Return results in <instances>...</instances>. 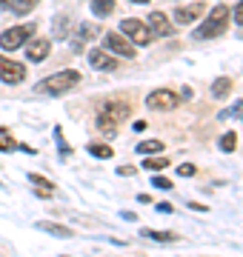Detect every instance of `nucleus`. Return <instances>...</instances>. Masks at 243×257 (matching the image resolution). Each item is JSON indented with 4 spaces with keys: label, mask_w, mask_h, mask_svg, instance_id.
I'll return each mask as SVG.
<instances>
[{
    "label": "nucleus",
    "mask_w": 243,
    "mask_h": 257,
    "mask_svg": "<svg viewBox=\"0 0 243 257\" xmlns=\"http://www.w3.org/2000/svg\"><path fill=\"white\" fill-rule=\"evenodd\" d=\"M129 114H132L129 103H123V100H106L100 106V111H97V128H100L103 135L114 138V135H117V123H123Z\"/></svg>",
    "instance_id": "f257e3e1"
},
{
    "label": "nucleus",
    "mask_w": 243,
    "mask_h": 257,
    "mask_svg": "<svg viewBox=\"0 0 243 257\" xmlns=\"http://www.w3.org/2000/svg\"><path fill=\"white\" fill-rule=\"evenodd\" d=\"M77 83H80V72L66 69V72H55V74H49V77H43V80L35 86V92H38V94H49V97H60V94L72 92Z\"/></svg>",
    "instance_id": "f03ea898"
},
{
    "label": "nucleus",
    "mask_w": 243,
    "mask_h": 257,
    "mask_svg": "<svg viewBox=\"0 0 243 257\" xmlns=\"http://www.w3.org/2000/svg\"><path fill=\"white\" fill-rule=\"evenodd\" d=\"M229 20H232V9H229L226 3H220V6H215V9L203 18V23L197 26L195 37L197 40H212V37L223 35L226 29H229Z\"/></svg>",
    "instance_id": "7ed1b4c3"
},
{
    "label": "nucleus",
    "mask_w": 243,
    "mask_h": 257,
    "mask_svg": "<svg viewBox=\"0 0 243 257\" xmlns=\"http://www.w3.org/2000/svg\"><path fill=\"white\" fill-rule=\"evenodd\" d=\"M35 23H20V26H12L6 29L3 35H0V49H6V52H12V49H20L26 46L29 40H32V35H35Z\"/></svg>",
    "instance_id": "20e7f679"
},
{
    "label": "nucleus",
    "mask_w": 243,
    "mask_h": 257,
    "mask_svg": "<svg viewBox=\"0 0 243 257\" xmlns=\"http://www.w3.org/2000/svg\"><path fill=\"white\" fill-rule=\"evenodd\" d=\"M120 35L126 37V40H132L135 46H149L152 43V29L143 23V20H138V18H126L120 23Z\"/></svg>",
    "instance_id": "39448f33"
},
{
    "label": "nucleus",
    "mask_w": 243,
    "mask_h": 257,
    "mask_svg": "<svg viewBox=\"0 0 243 257\" xmlns=\"http://www.w3.org/2000/svg\"><path fill=\"white\" fill-rule=\"evenodd\" d=\"M146 106L155 111H172L180 106V94H175L172 89H155V92L146 97Z\"/></svg>",
    "instance_id": "423d86ee"
},
{
    "label": "nucleus",
    "mask_w": 243,
    "mask_h": 257,
    "mask_svg": "<svg viewBox=\"0 0 243 257\" xmlns=\"http://www.w3.org/2000/svg\"><path fill=\"white\" fill-rule=\"evenodd\" d=\"M0 80L15 86V83H23L26 80V66L18 63V60H9V57L0 55Z\"/></svg>",
    "instance_id": "0eeeda50"
},
{
    "label": "nucleus",
    "mask_w": 243,
    "mask_h": 257,
    "mask_svg": "<svg viewBox=\"0 0 243 257\" xmlns=\"http://www.w3.org/2000/svg\"><path fill=\"white\" fill-rule=\"evenodd\" d=\"M103 43H106V49H109L112 55H120V57H135L138 55V52H135V43L126 40L120 32H109V35L103 37Z\"/></svg>",
    "instance_id": "6e6552de"
},
{
    "label": "nucleus",
    "mask_w": 243,
    "mask_h": 257,
    "mask_svg": "<svg viewBox=\"0 0 243 257\" xmlns=\"http://www.w3.org/2000/svg\"><path fill=\"white\" fill-rule=\"evenodd\" d=\"M49 52H52V43H49L46 37H35V40H29V46H26L29 63H43L49 57Z\"/></svg>",
    "instance_id": "1a4fd4ad"
},
{
    "label": "nucleus",
    "mask_w": 243,
    "mask_h": 257,
    "mask_svg": "<svg viewBox=\"0 0 243 257\" xmlns=\"http://www.w3.org/2000/svg\"><path fill=\"white\" fill-rule=\"evenodd\" d=\"M89 63L94 69H100V72H114L117 69V60L109 52H103V49H89Z\"/></svg>",
    "instance_id": "9d476101"
},
{
    "label": "nucleus",
    "mask_w": 243,
    "mask_h": 257,
    "mask_svg": "<svg viewBox=\"0 0 243 257\" xmlns=\"http://www.w3.org/2000/svg\"><path fill=\"white\" fill-rule=\"evenodd\" d=\"M149 29H152V35H160V37L175 35V26L169 23V18L163 15V12H152L149 15Z\"/></svg>",
    "instance_id": "9b49d317"
},
{
    "label": "nucleus",
    "mask_w": 243,
    "mask_h": 257,
    "mask_svg": "<svg viewBox=\"0 0 243 257\" xmlns=\"http://www.w3.org/2000/svg\"><path fill=\"white\" fill-rule=\"evenodd\" d=\"M203 18V3H189V6H180L175 9V20H178L180 26H186V23H195V20Z\"/></svg>",
    "instance_id": "f8f14e48"
},
{
    "label": "nucleus",
    "mask_w": 243,
    "mask_h": 257,
    "mask_svg": "<svg viewBox=\"0 0 243 257\" xmlns=\"http://www.w3.org/2000/svg\"><path fill=\"white\" fill-rule=\"evenodd\" d=\"M141 237H149L155 240V243H175V240H180L178 231H158V229H143Z\"/></svg>",
    "instance_id": "ddd939ff"
},
{
    "label": "nucleus",
    "mask_w": 243,
    "mask_h": 257,
    "mask_svg": "<svg viewBox=\"0 0 243 257\" xmlns=\"http://www.w3.org/2000/svg\"><path fill=\"white\" fill-rule=\"evenodd\" d=\"M29 180L38 186V192H35L38 197H52V194H55V186L49 183V180H46L43 175H38V172H32V175H29Z\"/></svg>",
    "instance_id": "4468645a"
},
{
    "label": "nucleus",
    "mask_w": 243,
    "mask_h": 257,
    "mask_svg": "<svg viewBox=\"0 0 243 257\" xmlns=\"http://www.w3.org/2000/svg\"><path fill=\"white\" fill-rule=\"evenodd\" d=\"M38 229L46 231V234H55V237H72V229H66V226H60V223H52V220H40Z\"/></svg>",
    "instance_id": "2eb2a0df"
},
{
    "label": "nucleus",
    "mask_w": 243,
    "mask_h": 257,
    "mask_svg": "<svg viewBox=\"0 0 243 257\" xmlns=\"http://www.w3.org/2000/svg\"><path fill=\"white\" fill-rule=\"evenodd\" d=\"M92 12L94 18H109L114 12V0H92Z\"/></svg>",
    "instance_id": "dca6fc26"
},
{
    "label": "nucleus",
    "mask_w": 243,
    "mask_h": 257,
    "mask_svg": "<svg viewBox=\"0 0 243 257\" xmlns=\"http://www.w3.org/2000/svg\"><path fill=\"white\" fill-rule=\"evenodd\" d=\"M89 155H94L97 160H109V157L114 155V149L112 146H106V143H89Z\"/></svg>",
    "instance_id": "f3484780"
},
{
    "label": "nucleus",
    "mask_w": 243,
    "mask_h": 257,
    "mask_svg": "<svg viewBox=\"0 0 243 257\" xmlns=\"http://www.w3.org/2000/svg\"><path fill=\"white\" fill-rule=\"evenodd\" d=\"M229 92H232V80H229V77H217V80L212 83V94H215V97H226Z\"/></svg>",
    "instance_id": "a211bd4d"
},
{
    "label": "nucleus",
    "mask_w": 243,
    "mask_h": 257,
    "mask_svg": "<svg viewBox=\"0 0 243 257\" xmlns=\"http://www.w3.org/2000/svg\"><path fill=\"white\" fill-rule=\"evenodd\" d=\"M138 152L141 155H160L163 152V143L160 140H143V143H138Z\"/></svg>",
    "instance_id": "6ab92c4d"
},
{
    "label": "nucleus",
    "mask_w": 243,
    "mask_h": 257,
    "mask_svg": "<svg viewBox=\"0 0 243 257\" xmlns=\"http://www.w3.org/2000/svg\"><path fill=\"white\" fill-rule=\"evenodd\" d=\"M35 6H38V0H12L9 12H15V15H29Z\"/></svg>",
    "instance_id": "aec40b11"
},
{
    "label": "nucleus",
    "mask_w": 243,
    "mask_h": 257,
    "mask_svg": "<svg viewBox=\"0 0 243 257\" xmlns=\"http://www.w3.org/2000/svg\"><path fill=\"white\" fill-rule=\"evenodd\" d=\"M15 149H20V143L9 138L6 128H0V152H15Z\"/></svg>",
    "instance_id": "412c9836"
},
{
    "label": "nucleus",
    "mask_w": 243,
    "mask_h": 257,
    "mask_svg": "<svg viewBox=\"0 0 243 257\" xmlns=\"http://www.w3.org/2000/svg\"><path fill=\"white\" fill-rule=\"evenodd\" d=\"M169 160L166 157H146L143 160V169H152V172H160V169H166Z\"/></svg>",
    "instance_id": "4be33fe9"
},
{
    "label": "nucleus",
    "mask_w": 243,
    "mask_h": 257,
    "mask_svg": "<svg viewBox=\"0 0 243 257\" xmlns=\"http://www.w3.org/2000/svg\"><path fill=\"white\" fill-rule=\"evenodd\" d=\"M97 35H100V26H97V23H83V26H80V37H83V40H94Z\"/></svg>",
    "instance_id": "5701e85b"
},
{
    "label": "nucleus",
    "mask_w": 243,
    "mask_h": 257,
    "mask_svg": "<svg viewBox=\"0 0 243 257\" xmlns=\"http://www.w3.org/2000/svg\"><path fill=\"white\" fill-rule=\"evenodd\" d=\"M234 143H237V135H234V132H226L223 138H220V149H223L226 155L234 152Z\"/></svg>",
    "instance_id": "b1692460"
},
{
    "label": "nucleus",
    "mask_w": 243,
    "mask_h": 257,
    "mask_svg": "<svg viewBox=\"0 0 243 257\" xmlns=\"http://www.w3.org/2000/svg\"><path fill=\"white\" fill-rule=\"evenodd\" d=\"M66 29H69V20H66L63 15H57V18H55V37H57V40H63V37H66Z\"/></svg>",
    "instance_id": "393cba45"
},
{
    "label": "nucleus",
    "mask_w": 243,
    "mask_h": 257,
    "mask_svg": "<svg viewBox=\"0 0 243 257\" xmlns=\"http://www.w3.org/2000/svg\"><path fill=\"white\" fill-rule=\"evenodd\" d=\"M240 111H243V100H237L234 106H229V109H223V111H220L217 117H220V120H229V117H234V114H240Z\"/></svg>",
    "instance_id": "a878e982"
},
{
    "label": "nucleus",
    "mask_w": 243,
    "mask_h": 257,
    "mask_svg": "<svg viewBox=\"0 0 243 257\" xmlns=\"http://www.w3.org/2000/svg\"><path fill=\"white\" fill-rule=\"evenodd\" d=\"M152 186H155V189L169 192V189H172V180H169V177H163V175H155V177H152Z\"/></svg>",
    "instance_id": "bb28decb"
},
{
    "label": "nucleus",
    "mask_w": 243,
    "mask_h": 257,
    "mask_svg": "<svg viewBox=\"0 0 243 257\" xmlns=\"http://www.w3.org/2000/svg\"><path fill=\"white\" fill-rule=\"evenodd\" d=\"M178 175H180V177H195V175H197V166H195V163H183V166L178 169Z\"/></svg>",
    "instance_id": "cd10ccee"
},
{
    "label": "nucleus",
    "mask_w": 243,
    "mask_h": 257,
    "mask_svg": "<svg viewBox=\"0 0 243 257\" xmlns=\"http://www.w3.org/2000/svg\"><path fill=\"white\" fill-rule=\"evenodd\" d=\"M55 138H57V143H60V155H72V149L66 146V140H63V132H60V128H55Z\"/></svg>",
    "instance_id": "c85d7f7f"
},
{
    "label": "nucleus",
    "mask_w": 243,
    "mask_h": 257,
    "mask_svg": "<svg viewBox=\"0 0 243 257\" xmlns=\"http://www.w3.org/2000/svg\"><path fill=\"white\" fill-rule=\"evenodd\" d=\"M232 18H234V23H240V26H243V0L232 9Z\"/></svg>",
    "instance_id": "c756f323"
},
{
    "label": "nucleus",
    "mask_w": 243,
    "mask_h": 257,
    "mask_svg": "<svg viewBox=\"0 0 243 257\" xmlns=\"http://www.w3.org/2000/svg\"><path fill=\"white\" fill-rule=\"evenodd\" d=\"M117 175H123V177L135 175V166H120V169H117Z\"/></svg>",
    "instance_id": "7c9ffc66"
},
{
    "label": "nucleus",
    "mask_w": 243,
    "mask_h": 257,
    "mask_svg": "<svg viewBox=\"0 0 243 257\" xmlns=\"http://www.w3.org/2000/svg\"><path fill=\"white\" fill-rule=\"evenodd\" d=\"M158 211L160 214H169L172 211V203H158Z\"/></svg>",
    "instance_id": "2f4dec72"
},
{
    "label": "nucleus",
    "mask_w": 243,
    "mask_h": 257,
    "mask_svg": "<svg viewBox=\"0 0 243 257\" xmlns=\"http://www.w3.org/2000/svg\"><path fill=\"white\" fill-rule=\"evenodd\" d=\"M132 126H135V132H143V128L149 126V123H146V120H135V123H132Z\"/></svg>",
    "instance_id": "473e14b6"
},
{
    "label": "nucleus",
    "mask_w": 243,
    "mask_h": 257,
    "mask_svg": "<svg viewBox=\"0 0 243 257\" xmlns=\"http://www.w3.org/2000/svg\"><path fill=\"white\" fill-rule=\"evenodd\" d=\"M189 209H195V211H206L203 203H189Z\"/></svg>",
    "instance_id": "72a5a7b5"
},
{
    "label": "nucleus",
    "mask_w": 243,
    "mask_h": 257,
    "mask_svg": "<svg viewBox=\"0 0 243 257\" xmlns=\"http://www.w3.org/2000/svg\"><path fill=\"white\" fill-rule=\"evenodd\" d=\"M0 6H12V0H0Z\"/></svg>",
    "instance_id": "f704fd0d"
},
{
    "label": "nucleus",
    "mask_w": 243,
    "mask_h": 257,
    "mask_svg": "<svg viewBox=\"0 0 243 257\" xmlns=\"http://www.w3.org/2000/svg\"><path fill=\"white\" fill-rule=\"evenodd\" d=\"M132 3H149V0H132Z\"/></svg>",
    "instance_id": "c9c22d12"
},
{
    "label": "nucleus",
    "mask_w": 243,
    "mask_h": 257,
    "mask_svg": "<svg viewBox=\"0 0 243 257\" xmlns=\"http://www.w3.org/2000/svg\"><path fill=\"white\" fill-rule=\"evenodd\" d=\"M60 257H66V254H60Z\"/></svg>",
    "instance_id": "e433bc0d"
}]
</instances>
